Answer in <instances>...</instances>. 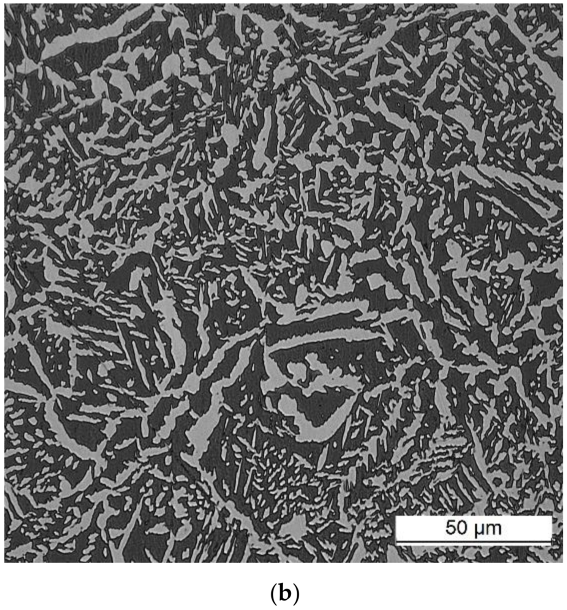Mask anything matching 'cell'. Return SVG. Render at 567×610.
Here are the masks:
<instances>
[{"mask_svg":"<svg viewBox=\"0 0 567 610\" xmlns=\"http://www.w3.org/2000/svg\"><path fill=\"white\" fill-rule=\"evenodd\" d=\"M42 67L43 69L42 80L43 85L45 87V96L44 99L43 100V108L45 112L47 113L52 109L55 108L59 103L62 104V89L61 87L57 86V92L56 97L55 89L51 81L48 77L47 70L43 65H42Z\"/></svg>","mask_w":567,"mask_h":610,"instance_id":"5b68a950","label":"cell"},{"mask_svg":"<svg viewBox=\"0 0 567 610\" xmlns=\"http://www.w3.org/2000/svg\"><path fill=\"white\" fill-rule=\"evenodd\" d=\"M119 37H111L95 43H76L62 53L68 61L77 62L82 68L80 78L90 76L94 70L102 66L109 56L119 50Z\"/></svg>","mask_w":567,"mask_h":610,"instance_id":"6da1fadb","label":"cell"},{"mask_svg":"<svg viewBox=\"0 0 567 610\" xmlns=\"http://www.w3.org/2000/svg\"><path fill=\"white\" fill-rule=\"evenodd\" d=\"M129 64L125 62L124 60V57H121V59L117 61L116 64H107L105 65V67H110L111 69L119 70L121 71H127L128 67Z\"/></svg>","mask_w":567,"mask_h":610,"instance_id":"e0dca14e","label":"cell"},{"mask_svg":"<svg viewBox=\"0 0 567 610\" xmlns=\"http://www.w3.org/2000/svg\"><path fill=\"white\" fill-rule=\"evenodd\" d=\"M38 73L39 69H37L26 74V86L28 89L26 99L32 107L42 114L46 113L43 108L42 100L43 87L44 85L42 80H40Z\"/></svg>","mask_w":567,"mask_h":610,"instance_id":"3957f363","label":"cell"},{"mask_svg":"<svg viewBox=\"0 0 567 610\" xmlns=\"http://www.w3.org/2000/svg\"><path fill=\"white\" fill-rule=\"evenodd\" d=\"M97 75L100 76V77H102L106 83L109 84L110 83V80L111 78V75H112V73L110 72V70L107 69L104 70L103 73L98 72Z\"/></svg>","mask_w":567,"mask_h":610,"instance_id":"d6986e66","label":"cell"},{"mask_svg":"<svg viewBox=\"0 0 567 610\" xmlns=\"http://www.w3.org/2000/svg\"><path fill=\"white\" fill-rule=\"evenodd\" d=\"M63 88H64V97H65V99H66V101L67 103V105L66 106H64V107L62 109H60L59 110L54 111V112H53V111H48L47 113L50 114V115L56 116L57 117H59V116H61V115H63V114L69 113V112H70L71 111H72V110L73 109V108L78 107V106L80 105V103H77V104H76V103L74 102H73V101L72 99H71V98L70 97V94L69 91L68 90V89L66 85H65V84H64L63 85Z\"/></svg>","mask_w":567,"mask_h":610,"instance_id":"7c38bea8","label":"cell"},{"mask_svg":"<svg viewBox=\"0 0 567 610\" xmlns=\"http://www.w3.org/2000/svg\"><path fill=\"white\" fill-rule=\"evenodd\" d=\"M26 4H10V8L14 15L16 21H21V16L26 12Z\"/></svg>","mask_w":567,"mask_h":610,"instance_id":"2e32d148","label":"cell"},{"mask_svg":"<svg viewBox=\"0 0 567 610\" xmlns=\"http://www.w3.org/2000/svg\"><path fill=\"white\" fill-rule=\"evenodd\" d=\"M108 89L109 97L111 103H118L120 100L122 99L121 94L122 93V91L116 87H114L112 84H107Z\"/></svg>","mask_w":567,"mask_h":610,"instance_id":"9a60e30c","label":"cell"},{"mask_svg":"<svg viewBox=\"0 0 567 610\" xmlns=\"http://www.w3.org/2000/svg\"><path fill=\"white\" fill-rule=\"evenodd\" d=\"M106 98H107V96H106V92L105 91H104L102 93V99H106Z\"/></svg>","mask_w":567,"mask_h":610,"instance_id":"7402d4cb","label":"cell"},{"mask_svg":"<svg viewBox=\"0 0 567 610\" xmlns=\"http://www.w3.org/2000/svg\"><path fill=\"white\" fill-rule=\"evenodd\" d=\"M152 11L154 12V8L152 7L151 10L144 13V14L140 16V17H138L137 19H135V20L130 21V22H126L124 28V32H123L121 35H119L118 37H125L128 34H131L132 29L134 30V31H137V30L140 28L143 24L145 23L146 22L149 20V19L151 17Z\"/></svg>","mask_w":567,"mask_h":610,"instance_id":"8fae6325","label":"cell"},{"mask_svg":"<svg viewBox=\"0 0 567 610\" xmlns=\"http://www.w3.org/2000/svg\"><path fill=\"white\" fill-rule=\"evenodd\" d=\"M46 18L48 27L46 21L43 20L42 22L45 26V28L42 30L39 34L40 42H44L45 38L48 43L51 44L57 36L62 37L72 34V30L70 27L71 22L67 19H63V22L61 23L57 18L52 19L51 15H46Z\"/></svg>","mask_w":567,"mask_h":610,"instance_id":"277c9868","label":"cell"},{"mask_svg":"<svg viewBox=\"0 0 567 610\" xmlns=\"http://www.w3.org/2000/svg\"><path fill=\"white\" fill-rule=\"evenodd\" d=\"M26 74L18 72L17 69H15V77L13 81H14L15 83H19V84H21V85H23V82L24 80H26Z\"/></svg>","mask_w":567,"mask_h":610,"instance_id":"ac0fdd59","label":"cell"},{"mask_svg":"<svg viewBox=\"0 0 567 610\" xmlns=\"http://www.w3.org/2000/svg\"><path fill=\"white\" fill-rule=\"evenodd\" d=\"M4 15L5 30L8 35V37H10L9 34V32H10V33L12 34V37L18 38V39L21 41V44H22L24 49H25V51H26L27 48H28V46L26 45L25 41H24L23 35L21 34V21H16L14 20V19H13L12 15H11L9 12H8L7 10V5L5 4Z\"/></svg>","mask_w":567,"mask_h":610,"instance_id":"ba28073f","label":"cell"},{"mask_svg":"<svg viewBox=\"0 0 567 610\" xmlns=\"http://www.w3.org/2000/svg\"><path fill=\"white\" fill-rule=\"evenodd\" d=\"M14 98L15 104L14 106H13V113H15L16 115L18 116L19 118L22 119L26 111L24 110V106L21 105V103H25V101L16 91L14 95Z\"/></svg>","mask_w":567,"mask_h":610,"instance_id":"5bb4252c","label":"cell"},{"mask_svg":"<svg viewBox=\"0 0 567 610\" xmlns=\"http://www.w3.org/2000/svg\"><path fill=\"white\" fill-rule=\"evenodd\" d=\"M43 66H48L63 80L73 81L80 78V73L74 63L68 61L62 52L42 61Z\"/></svg>","mask_w":567,"mask_h":610,"instance_id":"7a4b0ae2","label":"cell"},{"mask_svg":"<svg viewBox=\"0 0 567 610\" xmlns=\"http://www.w3.org/2000/svg\"><path fill=\"white\" fill-rule=\"evenodd\" d=\"M4 43L5 66L8 67L11 73H13L9 64L10 62L12 63L14 69H17L18 66L22 64L23 60L24 59L23 51L21 50V44L19 43L17 38L12 37V43L10 46H7L5 41Z\"/></svg>","mask_w":567,"mask_h":610,"instance_id":"8992f818","label":"cell"},{"mask_svg":"<svg viewBox=\"0 0 567 610\" xmlns=\"http://www.w3.org/2000/svg\"><path fill=\"white\" fill-rule=\"evenodd\" d=\"M136 103H137V100H135L133 102H130V101H128V102L122 103L121 106H123V107L127 109L128 110L130 111V112L132 113L133 111L134 110L135 108Z\"/></svg>","mask_w":567,"mask_h":610,"instance_id":"ffe728a7","label":"cell"},{"mask_svg":"<svg viewBox=\"0 0 567 610\" xmlns=\"http://www.w3.org/2000/svg\"><path fill=\"white\" fill-rule=\"evenodd\" d=\"M72 82L77 88L69 91L70 95H73L75 97H80L82 100L95 99V95L92 92L91 80L84 81L76 80Z\"/></svg>","mask_w":567,"mask_h":610,"instance_id":"30bf717a","label":"cell"},{"mask_svg":"<svg viewBox=\"0 0 567 610\" xmlns=\"http://www.w3.org/2000/svg\"><path fill=\"white\" fill-rule=\"evenodd\" d=\"M95 5H96L97 8H94L93 13H90L86 10H84V12L87 16L92 19L91 22H90V28H94L99 30L103 26H108L105 17V13L108 12V8L102 6L101 4H95Z\"/></svg>","mask_w":567,"mask_h":610,"instance_id":"9c48e42d","label":"cell"},{"mask_svg":"<svg viewBox=\"0 0 567 610\" xmlns=\"http://www.w3.org/2000/svg\"><path fill=\"white\" fill-rule=\"evenodd\" d=\"M467 529V525L464 522H461L459 524V530L461 533H464Z\"/></svg>","mask_w":567,"mask_h":610,"instance_id":"44dd1931","label":"cell"},{"mask_svg":"<svg viewBox=\"0 0 567 610\" xmlns=\"http://www.w3.org/2000/svg\"><path fill=\"white\" fill-rule=\"evenodd\" d=\"M15 89L12 80L5 81V97L6 99L5 114H7L12 110V98L14 97Z\"/></svg>","mask_w":567,"mask_h":610,"instance_id":"4fadbf2b","label":"cell"},{"mask_svg":"<svg viewBox=\"0 0 567 610\" xmlns=\"http://www.w3.org/2000/svg\"><path fill=\"white\" fill-rule=\"evenodd\" d=\"M31 26L34 29V34H30L26 35V40L28 46L26 53L29 59L32 60L35 64H39L42 56V52L45 47H38L37 44V36L41 32L39 24L37 21H32Z\"/></svg>","mask_w":567,"mask_h":610,"instance_id":"52a82bcc","label":"cell"}]
</instances>
